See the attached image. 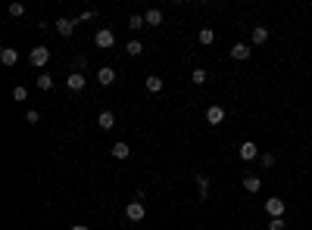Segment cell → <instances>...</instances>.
I'll return each mask as SVG.
<instances>
[{"label": "cell", "instance_id": "obj_1", "mask_svg": "<svg viewBox=\"0 0 312 230\" xmlns=\"http://www.w3.org/2000/svg\"><path fill=\"white\" fill-rule=\"evenodd\" d=\"M28 63L35 65V69H44V65L50 63V50H47L44 44H41V47H35V50L28 53Z\"/></svg>", "mask_w": 312, "mask_h": 230}, {"label": "cell", "instance_id": "obj_2", "mask_svg": "<svg viewBox=\"0 0 312 230\" xmlns=\"http://www.w3.org/2000/svg\"><path fill=\"white\" fill-rule=\"evenodd\" d=\"M84 84H88V78H84L81 72H69V75H66V90L81 93V90H84Z\"/></svg>", "mask_w": 312, "mask_h": 230}, {"label": "cell", "instance_id": "obj_3", "mask_svg": "<svg viewBox=\"0 0 312 230\" xmlns=\"http://www.w3.org/2000/svg\"><path fill=\"white\" fill-rule=\"evenodd\" d=\"M144 215H147V206L141 199L128 202V209H125V218H128V221H144Z\"/></svg>", "mask_w": 312, "mask_h": 230}, {"label": "cell", "instance_id": "obj_4", "mask_svg": "<svg viewBox=\"0 0 312 230\" xmlns=\"http://www.w3.org/2000/svg\"><path fill=\"white\" fill-rule=\"evenodd\" d=\"M238 156H240L243 162H253V159L263 156V152H259V146H256L253 140H243V143H240V149H238Z\"/></svg>", "mask_w": 312, "mask_h": 230}, {"label": "cell", "instance_id": "obj_5", "mask_svg": "<svg viewBox=\"0 0 312 230\" xmlns=\"http://www.w3.org/2000/svg\"><path fill=\"white\" fill-rule=\"evenodd\" d=\"M94 44H97L100 50H109V47L116 44V35H113V31H109V28H100L97 35H94Z\"/></svg>", "mask_w": 312, "mask_h": 230}, {"label": "cell", "instance_id": "obj_6", "mask_svg": "<svg viewBox=\"0 0 312 230\" xmlns=\"http://www.w3.org/2000/svg\"><path fill=\"white\" fill-rule=\"evenodd\" d=\"M284 199H265V215L268 218H284Z\"/></svg>", "mask_w": 312, "mask_h": 230}, {"label": "cell", "instance_id": "obj_7", "mask_svg": "<svg viewBox=\"0 0 312 230\" xmlns=\"http://www.w3.org/2000/svg\"><path fill=\"white\" fill-rule=\"evenodd\" d=\"M75 25H78V19H56L53 22V28L60 31L63 38H72V31H75Z\"/></svg>", "mask_w": 312, "mask_h": 230}, {"label": "cell", "instance_id": "obj_8", "mask_svg": "<svg viewBox=\"0 0 312 230\" xmlns=\"http://www.w3.org/2000/svg\"><path fill=\"white\" fill-rule=\"evenodd\" d=\"M206 122H209V125H222V122H225V109L218 106V103L209 106V109H206Z\"/></svg>", "mask_w": 312, "mask_h": 230}, {"label": "cell", "instance_id": "obj_9", "mask_svg": "<svg viewBox=\"0 0 312 230\" xmlns=\"http://www.w3.org/2000/svg\"><path fill=\"white\" fill-rule=\"evenodd\" d=\"M97 81L103 84V87H106V84H113L116 81V69H113V65H100V69H97Z\"/></svg>", "mask_w": 312, "mask_h": 230}, {"label": "cell", "instance_id": "obj_10", "mask_svg": "<svg viewBox=\"0 0 312 230\" xmlns=\"http://www.w3.org/2000/svg\"><path fill=\"white\" fill-rule=\"evenodd\" d=\"M97 127H100V131H113V127H116V115L109 112V109H106V112H100L97 115Z\"/></svg>", "mask_w": 312, "mask_h": 230}, {"label": "cell", "instance_id": "obj_11", "mask_svg": "<svg viewBox=\"0 0 312 230\" xmlns=\"http://www.w3.org/2000/svg\"><path fill=\"white\" fill-rule=\"evenodd\" d=\"M0 63H3V65H16V63H19V50L3 47V50H0Z\"/></svg>", "mask_w": 312, "mask_h": 230}, {"label": "cell", "instance_id": "obj_12", "mask_svg": "<svg viewBox=\"0 0 312 230\" xmlns=\"http://www.w3.org/2000/svg\"><path fill=\"white\" fill-rule=\"evenodd\" d=\"M250 41H253L256 47H263L265 41H268V28H265V25H256V28H253V35H250Z\"/></svg>", "mask_w": 312, "mask_h": 230}, {"label": "cell", "instance_id": "obj_13", "mask_svg": "<svg viewBox=\"0 0 312 230\" xmlns=\"http://www.w3.org/2000/svg\"><path fill=\"white\" fill-rule=\"evenodd\" d=\"M193 181H197V190H200V202L209 199V177L206 174H193Z\"/></svg>", "mask_w": 312, "mask_h": 230}, {"label": "cell", "instance_id": "obj_14", "mask_svg": "<svg viewBox=\"0 0 312 230\" xmlns=\"http://www.w3.org/2000/svg\"><path fill=\"white\" fill-rule=\"evenodd\" d=\"M109 152H113V159H119V162H122V159H128V156H131V146L119 140V143H113V149H109Z\"/></svg>", "mask_w": 312, "mask_h": 230}, {"label": "cell", "instance_id": "obj_15", "mask_svg": "<svg viewBox=\"0 0 312 230\" xmlns=\"http://www.w3.org/2000/svg\"><path fill=\"white\" fill-rule=\"evenodd\" d=\"M144 22L150 28H156V25H163V10H147L144 13Z\"/></svg>", "mask_w": 312, "mask_h": 230}, {"label": "cell", "instance_id": "obj_16", "mask_svg": "<svg viewBox=\"0 0 312 230\" xmlns=\"http://www.w3.org/2000/svg\"><path fill=\"white\" fill-rule=\"evenodd\" d=\"M259 187H263V181H259L256 174H247V177H243V190H247V193H259Z\"/></svg>", "mask_w": 312, "mask_h": 230}, {"label": "cell", "instance_id": "obj_17", "mask_svg": "<svg viewBox=\"0 0 312 230\" xmlns=\"http://www.w3.org/2000/svg\"><path fill=\"white\" fill-rule=\"evenodd\" d=\"M231 59H238V63L240 59H250V47L247 44H234L231 47Z\"/></svg>", "mask_w": 312, "mask_h": 230}, {"label": "cell", "instance_id": "obj_18", "mask_svg": "<svg viewBox=\"0 0 312 230\" xmlns=\"http://www.w3.org/2000/svg\"><path fill=\"white\" fill-rule=\"evenodd\" d=\"M147 90L150 93H159V90H163V78H159V75H147Z\"/></svg>", "mask_w": 312, "mask_h": 230}, {"label": "cell", "instance_id": "obj_19", "mask_svg": "<svg viewBox=\"0 0 312 230\" xmlns=\"http://www.w3.org/2000/svg\"><path fill=\"white\" fill-rule=\"evenodd\" d=\"M197 41H200V44H203V47H209V44H213V41H216V31H213V28H200Z\"/></svg>", "mask_w": 312, "mask_h": 230}, {"label": "cell", "instance_id": "obj_20", "mask_svg": "<svg viewBox=\"0 0 312 230\" xmlns=\"http://www.w3.org/2000/svg\"><path fill=\"white\" fill-rule=\"evenodd\" d=\"M125 53H128V56H141V53H144V44H141V41H128V44H125Z\"/></svg>", "mask_w": 312, "mask_h": 230}, {"label": "cell", "instance_id": "obj_21", "mask_svg": "<svg viewBox=\"0 0 312 230\" xmlns=\"http://www.w3.org/2000/svg\"><path fill=\"white\" fill-rule=\"evenodd\" d=\"M206 78H209L206 69H193V72H191V81L197 84V87H200V84H206Z\"/></svg>", "mask_w": 312, "mask_h": 230}, {"label": "cell", "instance_id": "obj_22", "mask_svg": "<svg viewBox=\"0 0 312 230\" xmlns=\"http://www.w3.org/2000/svg\"><path fill=\"white\" fill-rule=\"evenodd\" d=\"M38 90H53V78H50V75H38Z\"/></svg>", "mask_w": 312, "mask_h": 230}, {"label": "cell", "instance_id": "obj_23", "mask_svg": "<svg viewBox=\"0 0 312 230\" xmlns=\"http://www.w3.org/2000/svg\"><path fill=\"white\" fill-rule=\"evenodd\" d=\"M144 25H147V22H144V16H131V19H128V28H131V31H141Z\"/></svg>", "mask_w": 312, "mask_h": 230}, {"label": "cell", "instance_id": "obj_24", "mask_svg": "<svg viewBox=\"0 0 312 230\" xmlns=\"http://www.w3.org/2000/svg\"><path fill=\"white\" fill-rule=\"evenodd\" d=\"M259 162H263V168H275V152H263V156H259Z\"/></svg>", "mask_w": 312, "mask_h": 230}, {"label": "cell", "instance_id": "obj_25", "mask_svg": "<svg viewBox=\"0 0 312 230\" xmlns=\"http://www.w3.org/2000/svg\"><path fill=\"white\" fill-rule=\"evenodd\" d=\"M10 16H13V19H22V16H25V3H10Z\"/></svg>", "mask_w": 312, "mask_h": 230}, {"label": "cell", "instance_id": "obj_26", "mask_svg": "<svg viewBox=\"0 0 312 230\" xmlns=\"http://www.w3.org/2000/svg\"><path fill=\"white\" fill-rule=\"evenodd\" d=\"M13 100H19V103H22V100H28V90H25L22 84H16V87H13Z\"/></svg>", "mask_w": 312, "mask_h": 230}, {"label": "cell", "instance_id": "obj_27", "mask_svg": "<svg viewBox=\"0 0 312 230\" xmlns=\"http://www.w3.org/2000/svg\"><path fill=\"white\" fill-rule=\"evenodd\" d=\"M284 227H288L284 218H272V221H268V230H284Z\"/></svg>", "mask_w": 312, "mask_h": 230}, {"label": "cell", "instance_id": "obj_28", "mask_svg": "<svg viewBox=\"0 0 312 230\" xmlns=\"http://www.w3.org/2000/svg\"><path fill=\"white\" fill-rule=\"evenodd\" d=\"M25 122H28V125H38V122H41V115L35 112V109H28V112H25Z\"/></svg>", "mask_w": 312, "mask_h": 230}, {"label": "cell", "instance_id": "obj_29", "mask_svg": "<svg viewBox=\"0 0 312 230\" xmlns=\"http://www.w3.org/2000/svg\"><path fill=\"white\" fill-rule=\"evenodd\" d=\"M94 16H97V13H94V10H84V13H81V16H78V22H88V19H94Z\"/></svg>", "mask_w": 312, "mask_h": 230}, {"label": "cell", "instance_id": "obj_30", "mask_svg": "<svg viewBox=\"0 0 312 230\" xmlns=\"http://www.w3.org/2000/svg\"><path fill=\"white\" fill-rule=\"evenodd\" d=\"M69 230H91V227H88V224H72Z\"/></svg>", "mask_w": 312, "mask_h": 230}]
</instances>
